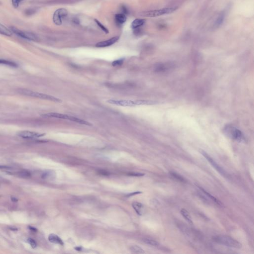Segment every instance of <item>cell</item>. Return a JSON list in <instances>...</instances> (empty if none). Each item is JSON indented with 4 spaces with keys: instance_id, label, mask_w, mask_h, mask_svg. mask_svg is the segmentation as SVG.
<instances>
[{
    "instance_id": "1",
    "label": "cell",
    "mask_w": 254,
    "mask_h": 254,
    "mask_svg": "<svg viewBox=\"0 0 254 254\" xmlns=\"http://www.w3.org/2000/svg\"><path fill=\"white\" fill-rule=\"evenodd\" d=\"M107 102L109 104L123 107H134L143 105H153L156 103L154 101L147 100H124L110 99Z\"/></svg>"
},
{
    "instance_id": "2",
    "label": "cell",
    "mask_w": 254,
    "mask_h": 254,
    "mask_svg": "<svg viewBox=\"0 0 254 254\" xmlns=\"http://www.w3.org/2000/svg\"><path fill=\"white\" fill-rule=\"evenodd\" d=\"M17 92L20 95H23L27 96L35 97V98H40V99H42L51 101L58 102V103L62 102V101L56 97H54V96H51V95H46L44 93H39L38 92H35V91L31 90L30 89H18Z\"/></svg>"
},
{
    "instance_id": "3",
    "label": "cell",
    "mask_w": 254,
    "mask_h": 254,
    "mask_svg": "<svg viewBox=\"0 0 254 254\" xmlns=\"http://www.w3.org/2000/svg\"><path fill=\"white\" fill-rule=\"evenodd\" d=\"M213 240L214 242L227 247L236 249L242 248V244L239 241L227 235H217L213 237Z\"/></svg>"
},
{
    "instance_id": "4",
    "label": "cell",
    "mask_w": 254,
    "mask_h": 254,
    "mask_svg": "<svg viewBox=\"0 0 254 254\" xmlns=\"http://www.w3.org/2000/svg\"><path fill=\"white\" fill-rule=\"evenodd\" d=\"M223 131L226 136L237 142H244L246 141V137L242 132L232 125H226Z\"/></svg>"
},
{
    "instance_id": "5",
    "label": "cell",
    "mask_w": 254,
    "mask_h": 254,
    "mask_svg": "<svg viewBox=\"0 0 254 254\" xmlns=\"http://www.w3.org/2000/svg\"><path fill=\"white\" fill-rule=\"evenodd\" d=\"M176 9L177 8L174 7L165 8L163 9L158 10L142 12L139 13V15L142 17H156L162 15L172 13L174 11H176Z\"/></svg>"
},
{
    "instance_id": "6",
    "label": "cell",
    "mask_w": 254,
    "mask_h": 254,
    "mask_svg": "<svg viewBox=\"0 0 254 254\" xmlns=\"http://www.w3.org/2000/svg\"><path fill=\"white\" fill-rule=\"evenodd\" d=\"M200 152L206 158V159L208 161V162L212 165L213 166V167L217 171L219 172L222 176H223L224 177L227 176V173L225 171L224 169L222 167H221L219 164H218L217 163V162L214 160L213 159V158H212L208 154H207L206 152H205L202 149H200Z\"/></svg>"
},
{
    "instance_id": "7",
    "label": "cell",
    "mask_w": 254,
    "mask_h": 254,
    "mask_svg": "<svg viewBox=\"0 0 254 254\" xmlns=\"http://www.w3.org/2000/svg\"><path fill=\"white\" fill-rule=\"evenodd\" d=\"M11 31H12L17 35L24 39L29 40H32V41H37L38 40V37H37V36L33 33L30 32L23 31L20 30H18L17 28L14 27H12L11 28Z\"/></svg>"
},
{
    "instance_id": "8",
    "label": "cell",
    "mask_w": 254,
    "mask_h": 254,
    "mask_svg": "<svg viewBox=\"0 0 254 254\" xmlns=\"http://www.w3.org/2000/svg\"><path fill=\"white\" fill-rule=\"evenodd\" d=\"M68 15V11L65 9H59L54 12L53 20L54 24L57 25H61L63 21Z\"/></svg>"
},
{
    "instance_id": "9",
    "label": "cell",
    "mask_w": 254,
    "mask_h": 254,
    "mask_svg": "<svg viewBox=\"0 0 254 254\" xmlns=\"http://www.w3.org/2000/svg\"><path fill=\"white\" fill-rule=\"evenodd\" d=\"M17 135L23 139H37L42 137L44 136L45 134L36 133L34 132H31L29 130H23L18 132L17 133Z\"/></svg>"
},
{
    "instance_id": "10",
    "label": "cell",
    "mask_w": 254,
    "mask_h": 254,
    "mask_svg": "<svg viewBox=\"0 0 254 254\" xmlns=\"http://www.w3.org/2000/svg\"><path fill=\"white\" fill-rule=\"evenodd\" d=\"M119 39V36H115L111 38L110 39H108L107 40L103 41L100 42L96 44V47H97L103 48L106 47L110 46L115 43Z\"/></svg>"
},
{
    "instance_id": "11",
    "label": "cell",
    "mask_w": 254,
    "mask_h": 254,
    "mask_svg": "<svg viewBox=\"0 0 254 254\" xmlns=\"http://www.w3.org/2000/svg\"><path fill=\"white\" fill-rule=\"evenodd\" d=\"M198 186V188H199V189L201 190V192L206 196L208 198L211 199L212 201H213V202H214L215 204H216L217 205H219V206H223V204L218 199H217L215 197H214V196H213V195H211L210 193L207 192L206 190L204 189L202 187H201L200 186Z\"/></svg>"
},
{
    "instance_id": "12",
    "label": "cell",
    "mask_w": 254,
    "mask_h": 254,
    "mask_svg": "<svg viewBox=\"0 0 254 254\" xmlns=\"http://www.w3.org/2000/svg\"><path fill=\"white\" fill-rule=\"evenodd\" d=\"M132 206L138 215H142L144 213V207L141 203L139 202H134L132 204Z\"/></svg>"
},
{
    "instance_id": "13",
    "label": "cell",
    "mask_w": 254,
    "mask_h": 254,
    "mask_svg": "<svg viewBox=\"0 0 254 254\" xmlns=\"http://www.w3.org/2000/svg\"><path fill=\"white\" fill-rule=\"evenodd\" d=\"M48 240L50 242L54 244H60L61 245H63L64 242L59 237L55 234H51L49 235Z\"/></svg>"
},
{
    "instance_id": "14",
    "label": "cell",
    "mask_w": 254,
    "mask_h": 254,
    "mask_svg": "<svg viewBox=\"0 0 254 254\" xmlns=\"http://www.w3.org/2000/svg\"><path fill=\"white\" fill-rule=\"evenodd\" d=\"M180 213L181 215L183 216L184 218L185 219V220L189 223L190 224H193V221L192 219V217L187 210H186L185 208H182L180 211Z\"/></svg>"
},
{
    "instance_id": "15",
    "label": "cell",
    "mask_w": 254,
    "mask_h": 254,
    "mask_svg": "<svg viewBox=\"0 0 254 254\" xmlns=\"http://www.w3.org/2000/svg\"><path fill=\"white\" fill-rule=\"evenodd\" d=\"M115 19L116 24L119 25H121L126 22L127 18L125 14L119 13L115 16Z\"/></svg>"
},
{
    "instance_id": "16",
    "label": "cell",
    "mask_w": 254,
    "mask_h": 254,
    "mask_svg": "<svg viewBox=\"0 0 254 254\" xmlns=\"http://www.w3.org/2000/svg\"><path fill=\"white\" fill-rule=\"evenodd\" d=\"M145 23V20L142 19H136L131 24V27L133 29H136L142 26Z\"/></svg>"
},
{
    "instance_id": "17",
    "label": "cell",
    "mask_w": 254,
    "mask_h": 254,
    "mask_svg": "<svg viewBox=\"0 0 254 254\" xmlns=\"http://www.w3.org/2000/svg\"><path fill=\"white\" fill-rule=\"evenodd\" d=\"M170 175L172 177L175 179L176 180H177L179 182H182V183H186V179L183 176H182L181 175L178 174L177 173H176V172H170Z\"/></svg>"
},
{
    "instance_id": "18",
    "label": "cell",
    "mask_w": 254,
    "mask_h": 254,
    "mask_svg": "<svg viewBox=\"0 0 254 254\" xmlns=\"http://www.w3.org/2000/svg\"><path fill=\"white\" fill-rule=\"evenodd\" d=\"M0 34L6 36H11L12 32L11 30H8L4 25L0 24Z\"/></svg>"
},
{
    "instance_id": "19",
    "label": "cell",
    "mask_w": 254,
    "mask_h": 254,
    "mask_svg": "<svg viewBox=\"0 0 254 254\" xmlns=\"http://www.w3.org/2000/svg\"><path fill=\"white\" fill-rule=\"evenodd\" d=\"M130 250L133 253H136V254H144V253H145V252L144 251V250L141 247H140V246H137V245L132 246L130 247Z\"/></svg>"
},
{
    "instance_id": "20",
    "label": "cell",
    "mask_w": 254,
    "mask_h": 254,
    "mask_svg": "<svg viewBox=\"0 0 254 254\" xmlns=\"http://www.w3.org/2000/svg\"><path fill=\"white\" fill-rule=\"evenodd\" d=\"M0 64L6 65L12 67H17L18 66V65L16 63L6 60L0 59Z\"/></svg>"
},
{
    "instance_id": "21",
    "label": "cell",
    "mask_w": 254,
    "mask_h": 254,
    "mask_svg": "<svg viewBox=\"0 0 254 254\" xmlns=\"http://www.w3.org/2000/svg\"><path fill=\"white\" fill-rule=\"evenodd\" d=\"M224 14L222 13L221 15H220L219 18H217V20H216V22L215 23V27H218L219 26H220L223 23L224 19Z\"/></svg>"
},
{
    "instance_id": "22",
    "label": "cell",
    "mask_w": 254,
    "mask_h": 254,
    "mask_svg": "<svg viewBox=\"0 0 254 254\" xmlns=\"http://www.w3.org/2000/svg\"><path fill=\"white\" fill-rule=\"evenodd\" d=\"M144 242L145 243L149 245L153 246H154V247H157L159 245V243L157 242V241L153 240V239H145L144 240Z\"/></svg>"
},
{
    "instance_id": "23",
    "label": "cell",
    "mask_w": 254,
    "mask_h": 254,
    "mask_svg": "<svg viewBox=\"0 0 254 254\" xmlns=\"http://www.w3.org/2000/svg\"><path fill=\"white\" fill-rule=\"evenodd\" d=\"M124 61V59H120L117 60L116 61H114L113 62L112 65L113 66L116 67V66H121L123 64Z\"/></svg>"
},
{
    "instance_id": "24",
    "label": "cell",
    "mask_w": 254,
    "mask_h": 254,
    "mask_svg": "<svg viewBox=\"0 0 254 254\" xmlns=\"http://www.w3.org/2000/svg\"><path fill=\"white\" fill-rule=\"evenodd\" d=\"M95 23H96V24H97V25H98V26H99V27L102 30H103L104 32H106V33H108L109 32L108 30H107L106 28V27H105V26H104L103 25H102V24H101L100 23V22H99L98 20H97V19H95Z\"/></svg>"
},
{
    "instance_id": "25",
    "label": "cell",
    "mask_w": 254,
    "mask_h": 254,
    "mask_svg": "<svg viewBox=\"0 0 254 254\" xmlns=\"http://www.w3.org/2000/svg\"><path fill=\"white\" fill-rule=\"evenodd\" d=\"M27 241H28V243L30 244V245L31 246V247L32 248H35L36 247H37V243H36L34 239L30 238H28L27 239Z\"/></svg>"
},
{
    "instance_id": "26",
    "label": "cell",
    "mask_w": 254,
    "mask_h": 254,
    "mask_svg": "<svg viewBox=\"0 0 254 254\" xmlns=\"http://www.w3.org/2000/svg\"><path fill=\"white\" fill-rule=\"evenodd\" d=\"M24 0H12V4L13 6L15 8H17L20 3L23 2Z\"/></svg>"
},
{
    "instance_id": "27",
    "label": "cell",
    "mask_w": 254,
    "mask_h": 254,
    "mask_svg": "<svg viewBox=\"0 0 254 254\" xmlns=\"http://www.w3.org/2000/svg\"><path fill=\"white\" fill-rule=\"evenodd\" d=\"M35 12V11L34 10V9H29V10H27L25 12L27 15H31L32 14V13Z\"/></svg>"
},
{
    "instance_id": "28",
    "label": "cell",
    "mask_w": 254,
    "mask_h": 254,
    "mask_svg": "<svg viewBox=\"0 0 254 254\" xmlns=\"http://www.w3.org/2000/svg\"><path fill=\"white\" fill-rule=\"evenodd\" d=\"M141 193H142V192H139V191L135 192H134V193H130V194H128V195H126V197H130L133 196V195H135L140 194H141Z\"/></svg>"
}]
</instances>
